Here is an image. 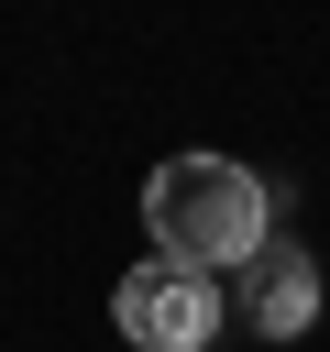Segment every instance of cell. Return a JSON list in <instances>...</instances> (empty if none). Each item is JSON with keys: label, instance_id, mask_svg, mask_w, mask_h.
Wrapping results in <instances>:
<instances>
[{"label": "cell", "instance_id": "cell-3", "mask_svg": "<svg viewBox=\"0 0 330 352\" xmlns=\"http://www.w3.org/2000/svg\"><path fill=\"white\" fill-rule=\"evenodd\" d=\"M319 319V264L308 253H253V330L264 341H297Z\"/></svg>", "mask_w": 330, "mask_h": 352}, {"label": "cell", "instance_id": "cell-2", "mask_svg": "<svg viewBox=\"0 0 330 352\" xmlns=\"http://www.w3.org/2000/svg\"><path fill=\"white\" fill-rule=\"evenodd\" d=\"M110 319H121V341L132 352H209L220 341V275H198V264H132L121 275V297H110Z\"/></svg>", "mask_w": 330, "mask_h": 352}, {"label": "cell", "instance_id": "cell-1", "mask_svg": "<svg viewBox=\"0 0 330 352\" xmlns=\"http://www.w3.org/2000/svg\"><path fill=\"white\" fill-rule=\"evenodd\" d=\"M143 231H154L165 264L220 275V264H253V253H264L275 187H264L253 165H231V154H165V165L143 176Z\"/></svg>", "mask_w": 330, "mask_h": 352}]
</instances>
